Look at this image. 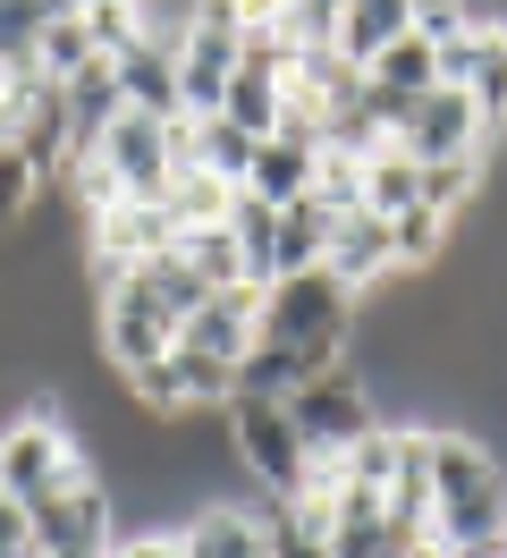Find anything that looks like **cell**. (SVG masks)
<instances>
[{"label": "cell", "mask_w": 507, "mask_h": 558, "mask_svg": "<svg viewBox=\"0 0 507 558\" xmlns=\"http://www.w3.org/2000/svg\"><path fill=\"white\" fill-rule=\"evenodd\" d=\"M432 533L439 550H473L507 533V474L466 423H432Z\"/></svg>", "instance_id": "obj_1"}, {"label": "cell", "mask_w": 507, "mask_h": 558, "mask_svg": "<svg viewBox=\"0 0 507 558\" xmlns=\"http://www.w3.org/2000/svg\"><path fill=\"white\" fill-rule=\"evenodd\" d=\"M76 474H94V457H85V440H76V423L60 415L51 389L26 398V415L0 423V490L9 499H43V490L76 483Z\"/></svg>", "instance_id": "obj_2"}, {"label": "cell", "mask_w": 507, "mask_h": 558, "mask_svg": "<svg viewBox=\"0 0 507 558\" xmlns=\"http://www.w3.org/2000/svg\"><path fill=\"white\" fill-rule=\"evenodd\" d=\"M229 457L245 483H263L270 499H297L313 483V457H304L297 423L288 407H270V398H229Z\"/></svg>", "instance_id": "obj_3"}, {"label": "cell", "mask_w": 507, "mask_h": 558, "mask_svg": "<svg viewBox=\"0 0 507 558\" xmlns=\"http://www.w3.org/2000/svg\"><path fill=\"white\" fill-rule=\"evenodd\" d=\"M288 423H297V440L313 465H330V457H347L364 432H381V398H372L364 373H322V381H304L297 398H288Z\"/></svg>", "instance_id": "obj_4"}, {"label": "cell", "mask_w": 507, "mask_h": 558, "mask_svg": "<svg viewBox=\"0 0 507 558\" xmlns=\"http://www.w3.org/2000/svg\"><path fill=\"white\" fill-rule=\"evenodd\" d=\"M178 330L186 322L169 314L153 288H135V279H110L94 305V339H101V364L128 381V373H144V364H161L169 348H178Z\"/></svg>", "instance_id": "obj_5"}, {"label": "cell", "mask_w": 507, "mask_h": 558, "mask_svg": "<svg viewBox=\"0 0 507 558\" xmlns=\"http://www.w3.org/2000/svg\"><path fill=\"white\" fill-rule=\"evenodd\" d=\"M85 161L110 178V195H119V204H169V186H178V161H169V119H144V110H119Z\"/></svg>", "instance_id": "obj_6"}, {"label": "cell", "mask_w": 507, "mask_h": 558, "mask_svg": "<svg viewBox=\"0 0 507 558\" xmlns=\"http://www.w3.org/2000/svg\"><path fill=\"white\" fill-rule=\"evenodd\" d=\"M355 322V296L338 288L322 263L297 279H270L263 288V330L254 339H279V348H304V339H322V330H347Z\"/></svg>", "instance_id": "obj_7"}, {"label": "cell", "mask_w": 507, "mask_h": 558, "mask_svg": "<svg viewBox=\"0 0 507 558\" xmlns=\"http://www.w3.org/2000/svg\"><path fill=\"white\" fill-rule=\"evenodd\" d=\"M313 178H322V128H313V119H279V136L254 144V161H245V186H237V195L288 211V204L313 195Z\"/></svg>", "instance_id": "obj_8"}, {"label": "cell", "mask_w": 507, "mask_h": 558, "mask_svg": "<svg viewBox=\"0 0 507 558\" xmlns=\"http://www.w3.org/2000/svg\"><path fill=\"white\" fill-rule=\"evenodd\" d=\"M406 153L414 161H473V153H491V128H482V110H473V94H457V85H432L423 102H414V119H406Z\"/></svg>", "instance_id": "obj_9"}, {"label": "cell", "mask_w": 507, "mask_h": 558, "mask_svg": "<svg viewBox=\"0 0 507 558\" xmlns=\"http://www.w3.org/2000/svg\"><path fill=\"white\" fill-rule=\"evenodd\" d=\"M237 60H245V35L237 26H195L178 43V119H212L220 94H229Z\"/></svg>", "instance_id": "obj_10"}, {"label": "cell", "mask_w": 507, "mask_h": 558, "mask_svg": "<svg viewBox=\"0 0 507 558\" xmlns=\"http://www.w3.org/2000/svg\"><path fill=\"white\" fill-rule=\"evenodd\" d=\"M254 330H263V288L245 279V288L203 296L195 314H186V330H178V348H195V355H212V364H229V373H237V355L254 348Z\"/></svg>", "instance_id": "obj_11"}, {"label": "cell", "mask_w": 507, "mask_h": 558, "mask_svg": "<svg viewBox=\"0 0 507 558\" xmlns=\"http://www.w3.org/2000/svg\"><path fill=\"white\" fill-rule=\"evenodd\" d=\"M322 271L347 288V296H372V288H389L398 279V254H389V220H372V211H347L338 220L330 254H322Z\"/></svg>", "instance_id": "obj_12"}, {"label": "cell", "mask_w": 507, "mask_h": 558, "mask_svg": "<svg viewBox=\"0 0 507 558\" xmlns=\"http://www.w3.org/2000/svg\"><path fill=\"white\" fill-rule=\"evenodd\" d=\"M178 550H186V558H270L263 508H245V499H220V508H195V517L178 524Z\"/></svg>", "instance_id": "obj_13"}, {"label": "cell", "mask_w": 507, "mask_h": 558, "mask_svg": "<svg viewBox=\"0 0 507 558\" xmlns=\"http://www.w3.org/2000/svg\"><path fill=\"white\" fill-rule=\"evenodd\" d=\"M119 76V102L144 119H178V43H135L128 60H110Z\"/></svg>", "instance_id": "obj_14"}, {"label": "cell", "mask_w": 507, "mask_h": 558, "mask_svg": "<svg viewBox=\"0 0 507 558\" xmlns=\"http://www.w3.org/2000/svg\"><path fill=\"white\" fill-rule=\"evenodd\" d=\"M60 110H68V153L85 161V153L101 144V128L128 110V102H119V76H110V60H94L85 76H68V85H60Z\"/></svg>", "instance_id": "obj_15"}, {"label": "cell", "mask_w": 507, "mask_h": 558, "mask_svg": "<svg viewBox=\"0 0 507 558\" xmlns=\"http://www.w3.org/2000/svg\"><path fill=\"white\" fill-rule=\"evenodd\" d=\"M398 35H406V0H347V9H338V60H347V69L381 60Z\"/></svg>", "instance_id": "obj_16"}, {"label": "cell", "mask_w": 507, "mask_h": 558, "mask_svg": "<svg viewBox=\"0 0 507 558\" xmlns=\"http://www.w3.org/2000/svg\"><path fill=\"white\" fill-rule=\"evenodd\" d=\"M423 204V161L406 153V144H381L364 161V211L372 220H398V211Z\"/></svg>", "instance_id": "obj_17"}, {"label": "cell", "mask_w": 507, "mask_h": 558, "mask_svg": "<svg viewBox=\"0 0 507 558\" xmlns=\"http://www.w3.org/2000/svg\"><path fill=\"white\" fill-rule=\"evenodd\" d=\"M364 85H381V94H398V102H423L439 85V51L423 35H398L381 60H364Z\"/></svg>", "instance_id": "obj_18"}, {"label": "cell", "mask_w": 507, "mask_h": 558, "mask_svg": "<svg viewBox=\"0 0 507 558\" xmlns=\"http://www.w3.org/2000/svg\"><path fill=\"white\" fill-rule=\"evenodd\" d=\"M448 245H457V220L432 204H414L389 220V254H398V271H439L448 263Z\"/></svg>", "instance_id": "obj_19"}, {"label": "cell", "mask_w": 507, "mask_h": 558, "mask_svg": "<svg viewBox=\"0 0 507 558\" xmlns=\"http://www.w3.org/2000/svg\"><path fill=\"white\" fill-rule=\"evenodd\" d=\"M304 389V355L279 348V339H254V348L237 355V398H270V407H288Z\"/></svg>", "instance_id": "obj_20"}, {"label": "cell", "mask_w": 507, "mask_h": 558, "mask_svg": "<svg viewBox=\"0 0 507 558\" xmlns=\"http://www.w3.org/2000/svg\"><path fill=\"white\" fill-rule=\"evenodd\" d=\"M178 254H186V271H195L212 296H220V288H245V245L229 238V220H220V229H186Z\"/></svg>", "instance_id": "obj_21"}, {"label": "cell", "mask_w": 507, "mask_h": 558, "mask_svg": "<svg viewBox=\"0 0 507 558\" xmlns=\"http://www.w3.org/2000/svg\"><path fill=\"white\" fill-rule=\"evenodd\" d=\"M466 94H473V110H482V128L499 136L507 128V26H482V51H473Z\"/></svg>", "instance_id": "obj_22"}, {"label": "cell", "mask_w": 507, "mask_h": 558, "mask_svg": "<svg viewBox=\"0 0 507 558\" xmlns=\"http://www.w3.org/2000/svg\"><path fill=\"white\" fill-rule=\"evenodd\" d=\"M245 161H254V136H237L220 110H212V119H195V170H203V178L245 186Z\"/></svg>", "instance_id": "obj_23"}, {"label": "cell", "mask_w": 507, "mask_h": 558, "mask_svg": "<svg viewBox=\"0 0 507 558\" xmlns=\"http://www.w3.org/2000/svg\"><path fill=\"white\" fill-rule=\"evenodd\" d=\"M237 204V186H220V178H203V170H178V186H169V220H178V238L186 229H220Z\"/></svg>", "instance_id": "obj_24"}, {"label": "cell", "mask_w": 507, "mask_h": 558, "mask_svg": "<svg viewBox=\"0 0 507 558\" xmlns=\"http://www.w3.org/2000/svg\"><path fill=\"white\" fill-rule=\"evenodd\" d=\"M101 51H94V35H85V17H51L43 26V43H34V69L51 76V85H68V76H85Z\"/></svg>", "instance_id": "obj_25"}, {"label": "cell", "mask_w": 507, "mask_h": 558, "mask_svg": "<svg viewBox=\"0 0 507 558\" xmlns=\"http://www.w3.org/2000/svg\"><path fill=\"white\" fill-rule=\"evenodd\" d=\"M128 279H135V288H153V296H161V305H169L178 322H186V314L203 305V296H212V288H203L195 271H186V254H178V245H169V254H153V263H135Z\"/></svg>", "instance_id": "obj_26"}, {"label": "cell", "mask_w": 507, "mask_h": 558, "mask_svg": "<svg viewBox=\"0 0 507 558\" xmlns=\"http://www.w3.org/2000/svg\"><path fill=\"white\" fill-rule=\"evenodd\" d=\"M482 26V9L473 0H406V35H423L439 51V43H457V35H473Z\"/></svg>", "instance_id": "obj_27"}, {"label": "cell", "mask_w": 507, "mask_h": 558, "mask_svg": "<svg viewBox=\"0 0 507 558\" xmlns=\"http://www.w3.org/2000/svg\"><path fill=\"white\" fill-rule=\"evenodd\" d=\"M85 35H94L101 60H128L135 43H144V17H135V0H94L85 9Z\"/></svg>", "instance_id": "obj_28"}, {"label": "cell", "mask_w": 507, "mask_h": 558, "mask_svg": "<svg viewBox=\"0 0 507 558\" xmlns=\"http://www.w3.org/2000/svg\"><path fill=\"white\" fill-rule=\"evenodd\" d=\"M43 26H51L43 0H0V69H26L34 43H43Z\"/></svg>", "instance_id": "obj_29"}, {"label": "cell", "mask_w": 507, "mask_h": 558, "mask_svg": "<svg viewBox=\"0 0 507 558\" xmlns=\"http://www.w3.org/2000/svg\"><path fill=\"white\" fill-rule=\"evenodd\" d=\"M43 186H51V178L34 170L17 144H9V153H0V229H17V220H26L34 204H43Z\"/></svg>", "instance_id": "obj_30"}, {"label": "cell", "mask_w": 507, "mask_h": 558, "mask_svg": "<svg viewBox=\"0 0 507 558\" xmlns=\"http://www.w3.org/2000/svg\"><path fill=\"white\" fill-rule=\"evenodd\" d=\"M0 558H43V550H34V517H26V499H9V490H0Z\"/></svg>", "instance_id": "obj_31"}, {"label": "cell", "mask_w": 507, "mask_h": 558, "mask_svg": "<svg viewBox=\"0 0 507 558\" xmlns=\"http://www.w3.org/2000/svg\"><path fill=\"white\" fill-rule=\"evenodd\" d=\"M110 558H186V550H178V533H119Z\"/></svg>", "instance_id": "obj_32"}, {"label": "cell", "mask_w": 507, "mask_h": 558, "mask_svg": "<svg viewBox=\"0 0 507 558\" xmlns=\"http://www.w3.org/2000/svg\"><path fill=\"white\" fill-rule=\"evenodd\" d=\"M43 9H51V17H85L94 0H43Z\"/></svg>", "instance_id": "obj_33"}, {"label": "cell", "mask_w": 507, "mask_h": 558, "mask_svg": "<svg viewBox=\"0 0 507 558\" xmlns=\"http://www.w3.org/2000/svg\"><path fill=\"white\" fill-rule=\"evenodd\" d=\"M9 144H17V119H9V110H0V153H9Z\"/></svg>", "instance_id": "obj_34"}, {"label": "cell", "mask_w": 507, "mask_h": 558, "mask_svg": "<svg viewBox=\"0 0 507 558\" xmlns=\"http://www.w3.org/2000/svg\"><path fill=\"white\" fill-rule=\"evenodd\" d=\"M0 94H9V69H0Z\"/></svg>", "instance_id": "obj_35"}]
</instances>
